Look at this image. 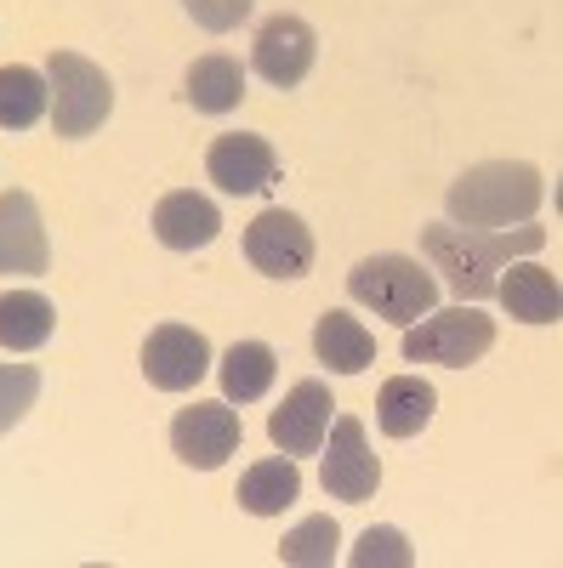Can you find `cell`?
<instances>
[{"mask_svg": "<svg viewBox=\"0 0 563 568\" xmlns=\"http://www.w3.org/2000/svg\"><path fill=\"white\" fill-rule=\"evenodd\" d=\"M313 58H319V40H313V29H308L302 18H268V23L257 29L251 63H257V74H262L268 85H279V91L302 85V74L313 69Z\"/></svg>", "mask_w": 563, "mask_h": 568, "instance_id": "8fae6325", "label": "cell"}, {"mask_svg": "<svg viewBox=\"0 0 563 568\" xmlns=\"http://www.w3.org/2000/svg\"><path fill=\"white\" fill-rule=\"evenodd\" d=\"M245 262L268 278H302L313 267V233L296 211H262L245 227Z\"/></svg>", "mask_w": 563, "mask_h": 568, "instance_id": "8992f818", "label": "cell"}, {"mask_svg": "<svg viewBox=\"0 0 563 568\" xmlns=\"http://www.w3.org/2000/svg\"><path fill=\"white\" fill-rule=\"evenodd\" d=\"M546 245V227H461V222H433L421 233L428 262L450 278V291L461 302L495 296V273L512 256H535Z\"/></svg>", "mask_w": 563, "mask_h": 568, "instance_id": "6da1fadb", "label": "cell"}, {"mask_svg": "<svg viewBox=\"0 0 563 568\" xmlns=\"http://www.w3.org/2000/svg\"><path fill=\"white\" fill-rule=\"evenodd\" d=\"M313 353H319V364H331L336 375H359V369H370L375 364V342H370V329L353 318V313H324L319 324H313Z\"/></svg>", "mask_w": 563, "mask_h": 568, "instance_id": "e0dca14e", "label": "cell"}, {"mask_svg": "<svg viewBox=\"0 0 563 568\" xmlns=\"http://www.w3.org/2000/svg\"><path fill=\"white\" fill-rule=\"evenodd\" d=\"M495 296L506 302V313L519 324H557V313H563L557 278L535 262H519V267L506 262V278H495Z\"/></svg>", "mask_w": 563, "mask_h": 568, "instance_id": "9a60e30c", "label": "cell"}, {"mask_svg": "<svg viewBox=\"0 0 563 568\" xmlns=\"http://www.w3.org/2000/svg\"><path fill=\"white\" fill-rule=\"evenodd\" d=\"M353 562L359 568H410L415 551H410V540L399 529H364L359 546H353Z\"/></svg>", "mask_w": 563, "mask_h": 568, "instance_id": "d4e9b609", "label": "cell"}, {"mask_svg": "<svg viewBox=\"0 0 563 568\" xmlns=\"http://www.w3.org/2000/svg\"><path fill=\"white\" fill-rule=\"evenodd\" d=\"M495 342V318L479 307H450V313H421L415 329H404V358L410 364H450L466 369L479 364Z\"/></svg>", "mask_w": 563, "mask_h": 568, "instance_id": "5b68a950", "label": "cell"}, {"mask_svg": "<svg viewBox=\"0 0 563 568\" xmlns=\"http://www.w3.org/2000/svg\"><path fill=\"white\" fill-rule=\"evenodd\" d=\"M302 495V471L291 455H273V460H257L245 478H240V506L251 517H279L285 506H296Z\"/></svg>", "mask_w": 563, "mask_h": 568, "instance_id": "d6986e66", "label": "cell"}, {"mask_svg": "<svg viewBox=\"0 0 563 568\" xmlns=\"http://www.w3.org/2000/svg\"><path fill=\"white\" fill-rule=\"evenodd\" d=\"M188 7V18H194L200 29H211V34H228V29H240L245 18H251V7L257 0H182Z\"/></svg>", "mask_w": 563, "mask_h": 568, "instance_id": "484cf974", "label": "cell"}, {"mask_svg": "<svg viewBox=\"0 0 563 568\" xmlns=\"http://www.w3.org/2000/svg\"><path fill=\"white\" fill-rule=\"evenodd\" d=\"M439 409V393L421 382V375H393V382H382V393H375V426H382L388 438H415L421 426L433 420Z\"/></svg>", "mask_w": 563, "mask_h": 568, "instance_id": "2e32d148", "label": "cell"}, {"mask_svg": "<svg viewBox=\"0 0 563 568\" xmlns=\"http://www.w3.org/2000/svg\"><path fill=\"white\" fill-rule=\"evenodd\" d=\"M205 171H211V182L222 187V194H262V187L273 182V171H279V160L268 149V136L233 131V136H217L211 142Z\"/></svg>", "mask_w": 563, "mask_h": 568, "instance_id": "7c38bea8", "label": "cell"}, {"mask_svg": "<svg viewBox=\"0 0 563 568\" xmlns=\"http://www.w3.org/2000/svg\"><path fill=\"white\" fill-rule=\"evenodd\" d=\"M331 420H336V398H331V387H324V382H296V387L285 393V404L273 409L268 438H273L279 455H291V460H296V455H313V449L324 444Z\"/></svg>", "mask_w": 563, "mask_h": 568, "instance_id": "9c48e42d", "label": "cell"}, {"mask_svg": "<svg viewBox=\"0 0 563 568\" xmlns=\"http://www.w3.org/2000/svg\"><path fill=\"white\" fill-rule=\"evenodd\" d=\"M324 449V471H319V484L331 500H370L375 489H382V460L370 455L364 444V426L353 415L331 420V444H319Z\"/></svg>", "mask_w": 563, "mask_h": 568, "instance_id": "52a82bcc", "label": "cell"}, {"mask_svg": "<svg viewBox=\"0 0 563 568\" xmlns=\"http://www.w3.org/2000/svg\"><path fill=\"white\" fill-rule=\"evenodd\" d=\"M336 546H342L336 517L319 511V517H308V524H296L285 540H279V562H291V568H331Z\"/></svg>", "mask_w": 563, "mask_h": 568, "instance_id": "603a6c76", "label": "cell"}, {"mask_svg": "<svg viewBox=\"0 0 563 568\" xmlns=\"http://www.w3.org/2000/svg\"><path fill=\"white\" fill-rule=\"evenodd\" d=\"M52 302H46L40 291H7L0 296V347H12V353H34L52 342Z\"/></svg>", "mask_w": 563, "mask_h": 568, "instance_id": "ffe728a7", "label": "cell"}, {"mask_svg": "<svg viewBox=\"0 0 563 568\" xmlns=\"http://www.w3.org/2000/svg\"><path fill=\"white\" fill-rule=\"evenodd\" d=\"M46 85H52V125H58V136H91L114 109L109 74L91 58H80V52H52V74H46Z\"/></svg>", "mask_w": 563, "mask_h": 568, "instance_id": "277c9868", "label": "cell"}, {"mask_svg": "<svg viewBox=\"0 0 563 568\" xmlns=\"http://www.w3.org/2000/svg\"><path fill=\"white\" fill-rule=\"evenodd\" d=\"M541 194H546V182H541L535 165H524V160H484V165H473L466 176L450 182L444 205H450V216L461 227H506V222H530Z\"/></svg>", "mask_w": 563, "mask_h": 568, "instance_id": "7a4b0ae2", "label": "cell"}, {"mask_svg": "<svg viewBox=\"0 0 563 568\" xmlns=\"http://www.w3.org/2000/svg\"><path fill=\"white\" fill-rule=\"evenodd\" d=\"M348 296L364 302L370 313L393 318V324H415L421 313H433L439 278L428 267H415L410 256H364L348 273Z\"/></svg>", "mask_w": 563, "mask_h": 568, "instance_id": "3957f363", "label": "cell"}, {"mask_svg": "<svg viewBox=\"0 0 563 568\" xmlns=\"http://www.w3.org/2000/svg\"><path fill=\"white\" fill-rule=\"evenodd\" d=\"M34 398H40V369L34 364H0V433H12L34 409Z\"/></svg>", "mask_w": 563, "mask_h": 568, "instance_id": "cb8c5ba5", "label": "cell"}, {"mask_svg": "<svg viewBox=\"0 0 563 568\" xmlns=\"http://www.w3.org/2000/svg\"><path fill=\"white\" fill-rule=\"evenodd\" d=\"M182 98L194 103L200 114H228V109H240V103H245V69L233 63V58H222V52H211V58H200L194 69H188Z\"/></svg>", "mask_w": 563, "mask_h": 568, "instance_id": "ac0fdd59", "label": "cell"}, {"mask_svg": "<svg viewBox=\"0 0 563 568\" xmlns=\"http://www.w3.org/2000/svg\"><path fill=\"white\" fill-rule=\"evenodd\" d=\"M52 251H46V227H40V205L12 187L0 200V278L7 273H46Z\"/></svg>", "mask_w": 563, "mask_h": 568, "instance_id": "4fadbf2b", "label": "cell"}, {"mask_svg": "<svg viewBox=\"0 0 563 568\" xmlns=\"http://www.w3.org/2000/svg\"><path fill=\"white\" fill-rule=\"evenodd\" d=\"M217 227H222V211L205 194H194V187L165 194L154 205V233H160V245H171V251H205L217 240Z\"/></svg>", "mask_w": 563, "mask_h": 568, "instance_id": "5bb4252c", "label": "cell"}, {"mask_svg": "<svg viewBox=\"0 0 563 568\" xmlns=\"http://www.w3.org/2000/svg\"><path fill=\"white\" fill-rule=\"evenodd\" d=\"M273 387V347L268 342H233L222 353V393L233 404H257Z\"/></svg>", "mask_w": 563, "mask_h": 568, "instance_id": "44dd1931", "label": "cell"}, {"mask_svg": "<svg viewBox=\"0 0 563 568\" xmlns=\"http://www.w3.org/2000/svg\"><path fill=\"white\" fill-rule=\"evenodd\" d=\"M171 449H177L182 466L217 471L233 449H240V409H228V404H188V409H177Z\"/></svg>", "mask_w": 563, "mask_h": 568, "instance_id": "ba28073f", "label": "cell"}, {"mask_svg": "<svg viewBox=\"0 0 563 568\" xmlns=\"http://www.w3.org/2000/svg\"><path fill=\"white\" fill-rule=\"evenodd\" d=\"M46 103H52V85H46L34 69H23V63L0 69V125L7 131H29L46 114Z\"/></svg>", "mask_w": 563, "mask_h": 568, "instance_id": "7402d4cb", "label": "cell"}, {"mask_svg": "<svg viewBox=\"0 0 563 568\" xmlns=\"http://www.w3.org/2000/svg\"><path fill=\"white\" fill-rule=\"evenodd\" d=\"M211 369V342L188 324H160L143 342V375L160 393H188Z\"/></svg>", "mask_w": 563, "mask_h": 568, "instance_id": "30bf717a", "label": "cell"}]
</instances>
